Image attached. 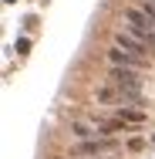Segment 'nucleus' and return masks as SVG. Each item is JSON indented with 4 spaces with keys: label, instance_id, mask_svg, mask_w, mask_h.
Returning <instances> with one entry per match:
<instances>
[{
    "label": "nucleus",
    "instance_id": "1",
    "mask_svg": "<svg viewBox=\"0 0 155 159\" xmlns=\"http://www.w3.org/2000/svg\"><path fill=\"white\" fill-rule=\"evenodd\" d=\"M125 20H128V31L135 34L138 41H145L149 48H155V20L142 7H128V10H125Z\"/></svg>",
    "mask_w": 155,
    "mask_h": 159
},
{
    "label": "nucleus",
    "instance_id": "2",
    "mask_svg": "<svg viewBox=\"0 0 155 159\" xmlns=\"http://www.w3.org/2000/svg\"><path fill=\"white\" fill-rule=\"evenodd\" d=\"M115 149H118L115 139H88V142H78L74 146V156H108Z\"/></svg>",
    "mask_w": 155,
    "mask_h": 159
},
{
    "label": "nucleus",
    "instance_id": "3",
    "mask_svg": "<svg viewBox=\"0 0 155 159\" xmlns=\"http://www.w3.org/2000/svg\"><path fill=\"white\" fill-rule=\"evenodd\" d=\"M108 78H111L118 88H142V71H138V68H118V64H111Z\"/></svg>",
    "mask_w": 155,
    "mask_h": 159
},
{
    "label": "nucleus",
    "instance_id": "4",
    "mask_svg": "<svg viewBox=\"0 0 155 159\" xmlns=\"http://www.w3.org/2000/svg\"><path fill=\"white\" fill-rule=\"evenodd\" d=\"M115 48H125V51H131V54H142V58H145V54H152V48H149L145 41H138L131 31H118V34H115Z\"/></svg>",
    "mask_w": 155,
    "mask_h": 159
},
{
    "label": "nucleus",
    "instance_id": "5",
    "mask_svg": "<svg viewBox=\"0 0 155 159\" xmlns=\"http://www.w3.org/2000/svg\"><path fill=\"white\" fill-rule=\"evenodd\" d=\"M108 61L111 64H118V68H145V58L142 54H131V51H125V48H111L108 51Z\"/></svg>",
    "mask_w": 155,
    "mask_h": 159
},
{
    "label": "nucleus",
    "instance_id": "6",
    "mask_svg": "<svg viewBox=\"0 0 155 159\" xmlns=\"http://www.w3.org/2000/svg\"><path fill=\"white\" fill-rule=\"evenodd\" d=\"M142 7L145 10H155V0H142Z\"/></svg>",
    "mask_w": 155,
    "mask_h": 159
}]
</instances>
